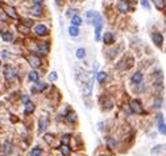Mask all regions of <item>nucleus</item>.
Here are the masks:
<instances>
[{
	"mask_svg": "<svg viewBox=\"0 0 166 156\" xmlns=\"http://www.w3.org/2000/svg\"><path fill=\"white\" fill-rule=\"evenodd\" d=\"M25 60L26 62H28V65L32 68V69H41V68L45 65V62H44V58L41 57L40 54H37V53H33V52H29L25 54Z\"/></svg>",
	"mask_w": 166,
	"mask_h": 156,
	"instance_id": "obj_1",
	"label": "nucleus"
},
{
	"mask_svg": "<svg viewBox=\"0 0 166 156\" xmlns=\"http://www.w3.org/2000/svg\"><path fill=\"white\" fill-rule=\"evenodd\" d=\"M128 109L131 110L132 114H136V115H146V110L144 109V106L140 102V99H137V98L129 99Z\"/></svg>",
	"mask_w": 166,
	"mask_h": 156,
	"instance_id": "obj_2",
	"label": "nucleus"
},
{
	"mask_svg": "<svg viewBox=\"0 0 166 156\" xmlns=\"http://www.w3.org/2000/svg\"><path fill=\"white\" fill-rule=\"evenodd\" d=\"M3 75H4V78H6V81L11 82V81H13V79H16V78L19 77V70L16 69L13 65L6 64L3 66Z\"/></svg>",
	"mask_w": 166,
	"mask_h": 156,
	"instance_id": "obj_3",
	"label": "nucleus"
},
{
	"mask_svg": "<svg viewBox=\"0 0 166 156\" xmlns=\"http://www.w3.org/2000/svg\"><path fill=\"white\" fill-rule=\"evenodd\" d=\"M62 119L65 120V123L69 124V126H77L78 124V114L75 113L73 109H70V107L62 114Z\"/></svg>",
	"mask_w": 166,
	"mask_h": 156,
	"instance_id": "obj_4",
	"label": "nucleus"
},
{
	"mask_svg": "<svg viewBox=\"0 0 166 156\" xmlns=\"http://www.w3.org/2000/svg\"><path fill=\"white\" fill-rule=\"evenodd\" d=\"M33 53H37L41 57H46L50 53V41H41V42L36 44V50Z\"/></svg>",
	"mask_w": 166,
	"mask_h": 156,
	"instance_id": "obj_5",
	"label": "nucleus"
},
{
	"mask_svg": "<svg viewBox=\"0 0 166 156\" xmlns=\"http://www.w3.org/2000/svg\"><path fill=\"white\" fill-rule=\"evenodd\" d=\"M49 87V85L46 82H42V81H38V82H35V85H32L30 87V93L33 95H38L41 93L46 91Z\"/></svg>",
	"mask_w": 166,
	"mask_h": 156,
	"instance_id": "obj_6",
	"label": "nucleus"
},
{
	"mask_svg": "<svg viewBox=\"0 0 166 156\" xmlns=\"http://www.w3.org/2000/svg\"><path fill=\"white\" fill-rule=\"evenodd\" d=\"M0 7L3 8V11L8 15L9 19H13V20H20V16H19L17 11L13 8L12 6H8V4H4V3H0Z\"/></svg>",
	"mask_w": 166,
	"mask_h": 156,
	"instance_id": "obj_7",
	"label": "nucleus"
},
{
	"mask_svg": "<svg viewBox=\"0 0 166 156\" xmlns=\"http://www.w3.org/2000/svg\"><path fill=\"white\" fill-rule=\"evenodd\" d=\"M33 33H35L37 37H46L49 36V28L45 24H36L35 28H33Z\"/></svg>",
	"mask_w": 166,
	"mask_h": 156,
	"instance_id": "obj_8",
	"label": "nucleus"
},
{
	"mask_svg": "<svg viewBox=\"0 0 166 156\" xmlns=\"http://www.w3.org/2000/svg\"><path fill=\"white\" fill-rule=\"evenodd\" d=\"M99 104L102 106V110H104V111L112 110V109H113V106H115L113 101H112L111 98H108V97H106V95H102L100 97V99H99Z\"/></svg>",
	"mask_w": 166,
	"mask_h": 156,
	"instance_id": "obj_9",
	"label": "nucleus"
},
{
	"mask_svg": "<svg viewBox=\"0 0 166 156\" xmlns=\"http://www.w3.org/2000/svg\"><path fill=\"white\" fill-rule=\"evenodd\" d=\"M49 124H50V119H49V116H40V118H38L37 130H38V134H40V135L48 130Z\"/></svg>",
	"mask_w": 166,
	"mask_h": 156,
	"instance_id": "obj_10",
	"label": "nucleus"
},
{
	"mask_svg": "<svg viewBox=\"0 0 166 156\" xmlns=\"http://www.w3.org/2000/svg\"><path fill=\"white\" fill-rule=\"evenodd\" d=\"M156 122H157V130L160 134L162 135H166V123L163 120V115L161 113H158L156 115Z\"/></svg>",
	"mask_w": 166,
	"mask_h": 156,
	"instance_id": "obj_11",
	"label": "nucleus"
},
{
	"mask_svg": "<svg viewBox=\"0 0 166 156\" xmlns=\"http://www.w3.org/2000/svg\"><path fill=\"white\" fill-rule=\"evenodd\" d=\"M106 147L108 148L109 151H112V152H115V151L118 150V147H119V143H118V140H116V138L115 136H107L106 138Z\"/></svg>",
	"mask_w": 166,
	"mask_h": 156,
	"instance_id": "obj_12",
	"label": "nucleus"
},
{
	"mask_svg": "<svg viewBox=\"0 0 166 156\" xmlns=\"http://www.w3.org/2000/svg\"><path fill=\"white\" fill-rule=\"evenodd\" d=\"M15 151V144L12 140H9V139H7L6 142L1 144V152L6 153V155H12Z\"/></svg>",
	"mask_w": 166,
	"mask_h": 156,
	"instance_id": "obj_13",
	"label": "nucleus"
},
{
	"mask_svg": "<svg viewBox=\"0 0 166 156\" xmlns=\"http://www.w3.org/2000/svg\"><path fill=\"white\" fill-rule=\"evenodd\" d=\"M102 41H103L104 45L111 46L115 44V35L112 32H104L103 36H102Z\"/></svg>",
	"mask_w": 166,
	"mask_h": 156,
	"instance_id": "obj_14",
	"label": "nucleus"
},
{
	"mask_svg": "<svg viewBox=\"0 0 166 156\" xmlns=\"http://www.w3.org/2000/svg\"><path fill=\"white\" fill-rule=\"evenodd\" d=\"M36 109H37V107H36V103H35V102L29 101L28 103L24 104V115H25V116H30L32 114H35Z\"/></svg>",
	"mask_w": 166,
	"mask_h": 156,
	"instance_id": "obj_15",
	"label": "nucleus"
},
{
	"mask_svg": "<svg viewBox=\"0 0 166 156\" xmlns=\"http://www.w3.org/2000/svg\"><path fill=\"white\" fill-rule=\"evenodd\" d=\"M141 82H144V74H142V72L137 70V72H135L132 74L131 84L132 85H138V84H141Z\"/></svg>",
	"mask_w": 166,
	"mask_h": 156,
	"instance_id": "obj_16",
	"label": "nucleus"
},
{
	"mask_svg": "<svg viewBox=\"0 0 166 156\" xmlns=\"http://www.w3.org/2000/svg\"><path fill=\"white\" fill-rule=\"evenodd\" d=\"M28 79H29V82H38L41 79V73L38 72V70H36V69H32V70H29L28 72Z\"/></svg>",
	"mask_w": 166,
	"mask_h": 156,
	"instance_id": "obj_17",
	"label": "nucleus"
},
{
	"mask_svg": "<svg viewBox=\"0 0 166 156\" xmlns=\"http://www.w3.org/2000/svg\"><path fill=\"white\" fill-rule=\"evenodd\" d=\"M152 41L154 42V45L157 46V48H162V44H163V36H162V33L154 32L152 35Z\"/></svg>",
	"mask_w": 166,
	"mask_h": 156,
	"instance_id": "obj_18",
	"label": "nucleus"
},
{
	"mask_svg": "<svg viewBox=\"0 0 166 156\" xmlns=\"http://www.w3.org/2000/svg\"><path fill=\"white\" fill-rule=\"evenodd\" d=\"M95 78H96V81L100 85H104L108 81V73L104 72V70H99V72L96 73V75H95Z\"/></svg>",
	"mask_w": 166,
	"mask_h": 156,
	"instance_id": "obj_19",
	"label": "nucleus"
},
{
	"mask_svg": "<svg viewBox=\"0 0 166 156\" xmlns=\"http://www.w3.org/2000/svg\"><path fill=\"white\" fill-rule=\"evenodd\" d=\"M29 13L35 17H41L44 15V11H42V6H33L30 9H29Z\"/></svg>",
	"mask_w": 166,
	"mask_h": 156,
	"instance_id": "obj_20",
	"label": "nucleus"
},
{
	"mask_svg": "<svg viewBox=\"0 0 166 156\" xmlns=\"http://www.w3.org/2000/svg\"><path fill=\"white\" fill-rule=\"evenodd\" d=\"M73 134H69V132H66V134H62L59 138V144H67L70 146L71 144V140H73Z\"/></svg>",
	"mask_w": 166,
	"mask_h": 156,
	"instance_id": "obj_21",
	"label": "nucleus"
},
{
	"mask_svg": "<svg viewBox=\"0 0 166 156\" xmlns=\"http://www.w3.org/2000/svg\"><path fill=\"white\" fill-rule=\"evenodd\" d=\"M0 36H1L4 42H12V41H13V33H12L9 29L1 31V32H0Z\"/></svg>",
	"mask_w": 166,
	"mask_h": 156,
	"instance_id": "obj_22",
	"label": "nucleus"
},
{
	"mask_svg": "<svg viewBox=\"0 0 166 156\" xmlns=\"http://www.w3.org/2000/svg\"><path fill=\"white\" fill-rule=\"evenodd\" d=\"M58 150H59V152H61V155L62 156H70L71 155V152H73L71 146H67V144H59Z\"/></svg>",
	"mask_w": 166,
	"mask_h": 156,
	"instance_id": "obj_23",
	"label": "nucleus"
},
{
	"mask_svg": "<svg viewBox=\"0 0 166 156\" xmlns=\"http://www.w3.org/2000/svg\"><path fill=\"white\" fill-rule=\"evenodd\" d=\"M116 8H118V11L121 12V13H127V12L132 11L131 6H129L127 1H119V4L116 6Z\"/></svg>",
	"mask_w": 166,
	"mask_h": 156,
	"instance_id": "obj_24",
	"label": "nucleus"
},
{
	"mask_svg": "<svg viewBox=\"0 0 166 156\" xmlns=\"http://www.w3.org/2000/svg\"><path fill=\"white\" fill-rule=\"evenodd\" d=\"M70 23H71V25H74V26H80L83 24V19L80 17L79 15H73L71 19H70Z\"/></svg>",
	"mask_w": 166,
	"mask_h": 156,
	"instance_id": "obj_25",
	"label": "nucleus"
},
{
	"mask_svg": "<svg viewBox=\"0 0 166 156\" xmlns=\"http://www.w3.org/2000/svg\"><path fill=\"white\" fill-rule=\"evenodd\" d=\"M69 36L70 37H78L80 35V31H79V26H74V25H70L69 26Z\"/></svg>",
	"mask_w": 166,
	"mask_h": 156,
	"instance_id": "obj_26",
	"label": "nucleus"
},
{
	"mask_svg": "<svg viewBox=\"0 0 166 156\" xmlns=\"http://www.w3.org/2000/svg\"><path fill=\"white\" fill-rule=\"evenodd\" d=\"M42 155H44V150L40 146H35L30 150V152H29V156H42Z\"/></svg>",
	"mask_w": 166,
	"mask_h": 156,
	"instance_id": "obj_27",
	"label": "nucleus"
},
{
	"mask_svg": "<svg viewBox=\"0 0 166 156\" xmlns=\"http://www.w3.org/2000/svg\"><path fill=\"white\" fill-rule=\"evenodd\" d=\"M54 139H55V135H54V134H45V135H44V142H45L46 144L49 146V147H52V146H53Z\"/></svg>",
	"mask_w": 166,
	"mask_h": 156,
	"instance_id": "obj_28",
	"label": "nucleus"
},
{
	"mask_svg": "<svg viewBox=\"0 0 166 156\" xmlns=\"http://www.w3.org/2000/svg\"><path fill=\"white\" fill-rule=\"evenodd\" d=\"M17 31L21 33V35H24V36H28L29 33H30V28H29V26H26V25H24L23 23H20L17 25Z\"/></svg>",
	"mask_w": 166,
	"mask_h": 156,
	"instance_id": "obj_29",
	"label": "nucleus"
},
{
	"mask_svg": "<svg viewBox=\"0 0 166 156\" xmlns=\"http://www.w3.org/2000/svg\"><path fill=\"white\" fill-rule=\"evenodd\" d=\"M75 57H77L78 60H84V58L87 57L86 49H84V48H78V49L75 50Z\"/></svg>",
	"mask_w": 166,
	"mask_h": 156,
	"instance_id": "obj_30",
	"label": "nucleus"
},
{
	"mask_svg": "<svg viewBox=\"0 0 166 156\" xmlns=\"http://www.w3.org/2000/svg\"><path fill=\"white\" fill-rule=\"evenodd\" d=\"M165 148H166L165 144H157V146H154V147L150 150V153H152V155H158V153L163 152Z\"/></svg>",
	"mask_w": 166,
	"mask_h": 156,
	"instance_id": "obj_31",
	"label": "nucleus"
},
{
	"mask_svg": "<svg viewBox=\"0 0 166 156\" xmlns=\"http://www.w3.org/2000/svg\"><path fill=\"white\" fill-rule=\"evenodd\" d=\"M133 91L136 93V94H141V93H144L146 90V85L144 84V82H141V84H138V85H133Z\"/></svg>",
	"mask_w": 166,
	"mask_h": 156,
	"instance_id": "obj_32",
	"label": "nucleus"
},
{
	"mask_svg": "<svg viewBox=\"0 0 166 156\" xmlns=\"http://www.w3.org/2000/svg\"><path fill=\"white\" fill-rule=\"evenodd\" d=\"M102 31H103V25L102 26H94L95 41H100L102 40Z\"/></svg>",
	"mask_w": 166,
	"mask_h": 156,
	"instance_id": "obj_33",
	"label": "nucleus"
},
{
	"mask_svg": "<svg viewBox=\"0 0 166 156\" xmlns=\"http://www.w3.org/2000/svg\"><path fill=\"white\" fill-rule=\"evenodd\" d=\"M153 4L156 6V8L160 9V11H163V8H165V0H152Z\"/></svg>",
	"mask_w": 166,
	"mask_h": 156,
	"instance_id": "obj_34",
	"label": "nucleus"
},
{
	"mask_svg": "<svg viewBox=\"0 0 166 156\" xmlns=\"http://www.w3.org/2000/svg\"><path fill=\"white\" fill-rule=\"evenodd\" d=\"M58 79V74H57V72H54V70H53V72H50L48 74V81L49 82H55Z\"/></svg>",
	"mask_w": 166,
	"mask_h": 156,
	"instance_id": "obj_35",
	"label": "nucleus"
},
{
	"mask_svg": "<svg viewBox=\"0 0 166 156\" xmlns=\"http://www.w3.org/2000/svg\"><path fill=\"white\" fill-rule=\"evenodd\" d=\"M163 104V101L161 97H157V98L154 99V102H153V106H154V109H161Z\"/></svg>",
	"mask_w": 166,
	"mask_h": 156,
	"instance_id": "obj_36",
	"label": "nucleus"
},
{
	"mask_svg": "<svg viewBox=\"0 0 166 156\" xmlns=\"http://www.w3.org/2000/svg\"><path fill=\"white\" fill-rule=\"evenodd\" d=\"M8 15L6 13V12L3 11V9H0V21H1V23H6L7 20H8Z\"/></svg>",
	"mask_w": 166,
	"mask_h": 156,
	"instance_id": "obj_37",
	"label": "nucleus"
},
{
	"mask_svg": "<svg viewBox=\"0 0 166 156\" xmlns=\"http://www.w3.org/2000/svg\"><path fill=\"white\" fill-rule=\"evenodd\" d=\"M95 13H96L95 11H89V12H86V19H87V21H89V23H91V21H92V19H94Z\"/></svg>",
	"mask_w": 166,
	"mask_h": 156,
	"instance_id": "obj_38",
	"label": "nucleus"
},
{
	"mask_svg": "<svg viewBox=\"0 0 166 156\" xmlns=\"http://www.w3.org/2000/svg\"><path fill=\"white\" fill-rule=\"evenodd\" d=\"M140 3H141V6H142V8L144 9H150V3H149V0H140Z\"/></svg>",
	"mask_w": 166,
	"mask_h": 156,
	"instance_id": "obj_39",
	"label": "nucleus"
},
{
	"mask_svg": "<svg viewBox=\"0 0 166 156\" xmlns=\"http://www.w3.org/2000/svg\"><path fill=\"white\" fill-rule=\"evenodd\" d=\"M29 101H30V95H28V94H24V95L21 97V102H23L24 104H25V103H28Z\"/></svg>",
	"mask_w": 166,
	"mask_h": 156,
	"instance_id": "obj_40",
	"label": "nucleus"
},
{
	"mask_svg": "<svg viewBox=\"0 0 166 156\" xmlns=\"http://www.w3.org/2000/svg\"><path fill=\"white\" fill-rule=\"evenodd\" d=\"M33 6H42L44 4V0H30Z\"/></svg>",
	"mask_w": 166,
	"mask_h": 156,
	"instance_id": "obj_41",
	"label": "nucleus"
},
{
	"mask_svg": "<svg viewBox=\"0 0 166 156\" xmlns=\"http://www.w3.org/2000/svg\"><path fill=\"white\" fill-rule=\"evenodd\" d=\"M8 50H3V52H1V58H9V56L11 54H8Z\"/></svg>",
	"mask_w": 166,
	"mask_h": 156,
	"instance_id": "obj_42",
	"label": "nucleus"
},
{
	"mask_svg": "<svg viewBox=\"0 0 166 156\" xmlns=\"http://www.w3.org/2000/svg\"><path fill=\"white\" fill-rule=\"evenodd\" d=\"M1 68H3V62H1V60H0V72H1Z\"/></svg>",
	"mask_w": 166,
	"mask_h": 156,
	"instance_id": "obj_43",
	"label": "nucleus"
},
{
	"mask_svg": "<svg viewBox=\"0 0 166 156\" xmlns=\"http://www.w3.org/2000/svg\"><path fill=\"white\" fill-rule=\"evenodd\" d=\"M99 156H109V155H108V153H100Z\"/></svg>",
	"mask_w": 166,
	"mask_h": 156,
	"instance_id": "obj_44",
	"label": "nucleus"
},
{
	"mask_svg": "<svg viewBox=\"0 0 166 156\" xmlns=\"http://www.w3.org/2000/svg\"><path fill=\"white\" fill-rule=\"evenodd\" d=\"M54 1H55V3H62L63 0H54Z\"/></svg>",
	"mask_w": 166,
	"mask_h": 156,
	"instance_id": "obj_45",
	"label": "nucleus"
},
{
	"mask_svg": "<svg viewBox=\"0 0 166 156\" xmlns=\"http://www.w3.org/2000/svg\"><path fill=\"white\" fill-rule=\"evenodd\" d=\"M0 156H11V155H6V153H1Z\"/></svg>",
	"mask_w": 166,
	"mask_h": 156,
	"instance_id": "obj_46",
	"label": "nucleus"
},
{
	"mask_svg": "<svg viewBox=\"0 0 166 156\" xmlns=\"http://www.w3.org/2000/svg\"><path fill=\"white\" fill-rule=\"evenodd\" d=\"M120 1H127V0H120Z\"/></svg>",
	"mask_w": 166,
	"mask_h": 156,
	"instance_id": "obj_47",
	"label": "nucleus"
},
{
	"mask_svg": "<svg viewBox=\"0 0 166 156\" xmlns=\"http://www.w3.org/2000/svg\"><path fill=\"white\" fill-rule=\"evenodd\" d=\"M0 3H3V0H0Z\"/></svg>",
	"mask_w": 166,
	"mask_h": 156,
	"instance_id": "obj_48",
	"label": "nucleus"
},
{
	"mask_svg": "<svg viewBox=\"0 0 166 156\" xmlns=\"http://www.w3.org/2000/svg\"><path fill=\"white\" fill-rule=\"evenodd\" d=\"M133 1H137V0H133Z\"/></svg>",
	"mask_w": 166,
	"mask_h": 156,
	"instance_id": "obj_49",
	"label": "nucleus"
},
{
	"mask_svg": "<svg viewBox=\"0 0 166 156\" xmlns=\"http://www.w3.org/2000/svg\"><path fill=\"white\" fill-rule=\"evenodd\" d=\"M0 126H1V122H0Z\"/></svg>",
	"mask_w": 166,
	"mask_h": 156,
	"instance_id": "obj_50",
	"label": "nucleus"
}]
</instances>
